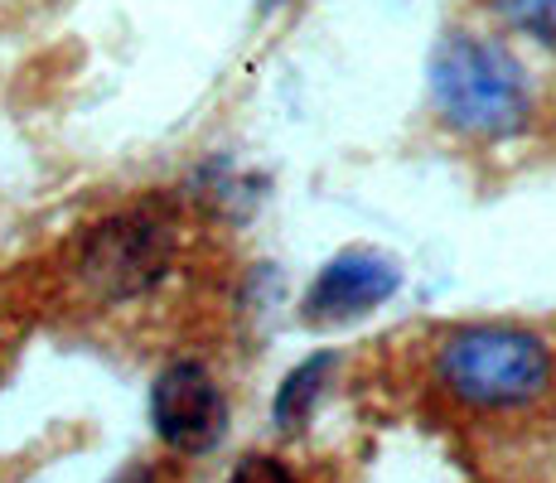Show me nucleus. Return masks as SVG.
Instances as JSON below:
<instances>
[{
	"label": "nucleus",
	"mask_w": 556,
	"mask_h": 483,
	"mask_svg": "<svg viewBox=\"0 0 556 483\" xmlns=\"http://www.w3.org/2000/svg\"><path fill=\"white\" fill-rule=\"evenodd\" d=\"M431 97L451 126L489 141L518 136L532 112L528 73L513 63V53L469 35L445 39L431 53Z\"/></svg>",
	"instance_id": "f257e3e1"
},
{
	"label": "nucleus",
	"mask_w": 556,
	"mask_h": 483,
	"mask_svg": "<svg viewBox=\"0 0 556 483\" xmlns=\"http://www.w3.org/2000/svg\"><path fill=\"white\" fill-rule=\"evenodd\" d=\"M441 378L469 406H522L547 392L552 353L528 329L475 325L441 348Z\"/></svg>",
	"instance_id": "f03ea898"
},
{
	"label": "nucleus",
	"mask_w": 556,
	"mask_h": 483,
	"mask_svg": "<svg viewBox=\"0 0 556 483\" xmlns=\"http://www.w3.org/2000/svg\"><path fill=\"white\" fill-rule=\"evenodd\" d=\"M169 266V232L151 213H122L102 223L83 252V281L106 300H126L151 290Z\"/></svg>",
	"instance_id": "7ed1b4c3"
},
{
	"label": "nucleus",
	"mask_w": 556,
	"mask_h": 483,
	"mask_svg": "<svg viewBox=\"0 0 556 483\" xmlns=\"http://www.w3.org/2000/svg\"><path fill=\"white\" fill-rule=\"evenodd\" d=\"M151 421L165 445L185 449V455H203L228 431V402H223L218 382L208 378L203 363H169L151 386Z\"/></svg>",
	"instance_id": "20e7f679"
},
{
	"label": "nucleus",
	"mask_w": 556,
	"mask_h": 483,
	"mask_svg": "<svg viewBox=\"0 0 556 483\" xmlns=\"http://www.w3.org/2000/svg\"><path fill=\"white\" fill-rule=\"evenodd\" d=\"M402 285L397 266L382 252H344L315 276L305 295V319L315 325H344V319H358L368 309H378L382 300H392Z\"/></svg>",
	"instance_id": "39448f33"
},
{
	"label": "nucleus",
	"mask_w": 556,
	"mask_h": 483,
	"mask_svg": "<svg viewBox=\"0 0 556 483\" xmlns=\"http://www.w3.org/2000/svg\"><path fill=\"white\" fill-rule=\"evenodd\" d=\"M334 368H339L334 353H309L301 368L281 382V392H276V425H281V431H301V425L309 421V411L319 406V396H325Z\"/></svg>",
	"instance_id": "423d86ee"
},
{
	"label": "nucleus",
	"mask_w": 556,
	"mask_h": 483,
	"mask_svg": "<svg viewBox=\"0 0 556 483\" xmlns=\"http://www.w3.org/2000/svg\"><path fill=\"white\" fill-rule=\"evenodd\" d=\"M498 10H504L508 25L528 29V35L538 39H552L556 45V0H494Z\"/></svg>",
	"instance_id": "0eeeda50"
},
{
	"label": "nucleus",
	"mask_w": 556,
	"mask_h": 483,
	"mask_svg": "<svg viewBox=\"0 0 556 483\" xmlns=\"http://www.w3.org/2000/svg\"><path fill=\"white\" fill-rule=\"evenodd\" d=\"M228 483H295L291 479V469L281 465V459H271V455H248L238 469L228 474Z\"/></svg>",
	"instance_id": "6e6552de"
},
{
	"label": "nucleus",
	"mask_w": 556,
	"mask_h": 483,
	"mask_svg": "<svg viewBox=\"0 0 556 483\" xmlns=\"http://www.w3.org/2000/svg\"><path fill=\"white\" fill-rule=\"evenodd\" d=\"M112 483H155V474H151V465H126Z\"/></svg>",
	"instance_id": "1a4fd4ad"
},
{
	"label": "nucleus",
	"mask_w": 556,
	"mask_h": 483,
	"mask_svg": "<svg viewBox=\"0 0 556 483\" xmlns=\"http://www.w3.org/2000/svg\"><path fill=\"white\" fill-rule=\"evenodd\" d=\"M266 5H276V0H266Z\"/></svg>",
	"instance_id": "9d476101"
}]
</instances>
